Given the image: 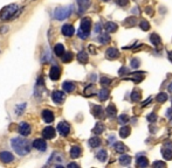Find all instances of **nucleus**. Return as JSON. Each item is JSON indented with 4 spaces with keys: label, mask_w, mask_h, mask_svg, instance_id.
I'll list each match as a JSON object with an SVG mask.
<instances>
[{
    "label": "nucleus",
    "mask_w": 172,
    "mask_h": 168,
    "mask_svg": "<svg viewBox=\"0 0 172 168\" xmlns=\"http://www.w3.org/2000/svg\"><path fill=\"white\" fill-rule=\"evenodd\" d=\"M11 146H12V148L14 149V152L18 155H21V156L27 155L31 152V148H32L31 143L26 138H20V137L13 138L11 140Z\"/></svg>",
    "instance_id": "nucleus-1"
},
{
    "label": "nucleus",
    "mask_w": 172,
    "mask_h": 168,
    "mask_svg": "<svg viewBox=\"0 0 172 168\" xmlns=\"http://www.w3.org/2000/svg\"><path fill=\"white\" fill-rule=\"evenodd\" d=\"M18 11H19V7L18 5L15 4H11V5H7L6 7H4L0 12V19L2 21H7V20H12L18 15Z\"/></svg>",
    "instance_id": "nucleus-2"
},
{
    "label": "nucleus",
    "mask_w": 172,
    "mask_h": 168,
    "mask_svg": "<svg viewBox=\"0 0 172 168\" xmlns=\"http://www.w3.org/2000/svg\"><path fill=\"white\" fill-rule=\"evenodd\" d=\"M90 28H91V20L89 18H83L81 20L80 28L77 31V36L81 39H87L89 36Z\"/></svg>",
    "instance_id": "nucleus-3"
},
{
    "label": "nucleus",
    "mask_w": 172,
    "mask_h": 168,
    "mask_svg": "<svg viewBox=\"0 0 172 168\" xmlns=\"http://www.w3.org/2000/svg\"><path fill=\"white\" fill-rule=\"evenodd\" d=\"M73 12V6H68V7H57L54 11V18L56 20H64L67 19Z\"/></svg>",
    "instance_id": "nucleus-4"
},
{
    "label": "nucleus",
    "mask_w": 172,
    "mask_h": 168,
    "mask_svg": "<svg viewBox=\"0 0 172 168\" xmlns=\"http://www.w3.org/2000/svg\"><path fill=\"white\" fill-rule=\"evenodd\" d=\"M57 132H59L61 135H63V137L68 135L69 132H70V125H69L67 121H61V123H59V125H57Z\"/></svg>",
    "instance_id": "nucleus-5"
},
{
    "label": "nucleus",
    "mask_w": 172,
    "mask_h": 168,
    "mask_svg": "<svg viewBox=\"0 0 172 168\" xmlns=\"http://www.w3.org/2000/svg\"><path fill=\"white\" fill-rule=\"evenodd\" d=\"M0 161L4 162V164L13 162V161H14V155H13L11 152H8V151L0 152Z\"/></svg>",
    "instance_id": "nucleus-6"
},
{
    "label": "nucleus",
    "mask_w": 172,
    "mask_h": 168,
    "mask_svg": "<svg viewBox=\"0 0 172 168\" xmlns=\"http://www.w3.org/2000/svg\"><path fill=\"white\" fill-rule=\"evenodd\" d=\"M52 99L56 104H62L64 102V99H66V93L63 92V91H59V90L54 91V92L52 93Z\"/></svg>",
    "instance_id": "nucleus-7"
},
{
    "label": "nucleus",
    "mask_w": 172,
    "mask_h": 168,
    "mask_svg": "<svg viewBox=\"0 0 172 168\" xmlns=\"http://www.w3.org/2000/svg\"><path fill=\"white\" fill-rule=\"evenodd\" d=\"M61 32H62V34H63L64 36L70 37V36H73V35H74V33H75V28L73 27V25L66 23V25H63V26H62Z\"/></svg>",
    "instance_id": "nucleus-8"
},
{
    "label": "nucleus",
    "mask_w": 172,
    "mask_h": 168,
    "mask_svg": "<svg viewBox=\"0 0 172 168\" xmlns=\"http://www.w3.org/2000/svg\"><path fill=\"white\" fill-rule=\"evenodd\" d=\"M32 146L38 151H41V152H45L47 149V143L43 140V139H35L32 144Z\"/></svg>",
    "instance_id": "nucleus-9"
},
{
    "label": "nucleus",
    "mask_w": 172,
    "mask_h": 168,
    "mask_svg": "<svg viewBox=\"0 0 172 168\" xmlns=\"http://www.w3.org/2000/svg\"><path fill=\"white\" fill-rule=\"evenodd\" d=\"M31 125L26 121H22L19 125V133L22 135V137H27L29 133H31Z\"/></svg>",
    "instance_id": "nucleus-10"
},
{
    "label": "nucleus",
    "mask_w": 172,
    "mask_h": 168,
    "mask_svg": "<svg viewBox=\"0 0 172 168\" xmlns=\"http://www.w3.org/2000/svg\"><path fill=\"white\" fill-rule=\"evenodd\" d=\"M55 134H56V131L52 126H47L42 131V135L45 139H53V138H55Z\"/></svg>",
    "instance_id": "nucleus-11"
},
{
    "label": "nucleus",
    "mask_w": 172,
    "mask_h": 168,
    "mask_svg": "<svg viewBox=\"0 0 172 168\" xmlns=\"http://www.w3.org/2000/svg\"><path fill=\"white\" fill-rule=\"evenodd\" d=\"M60 76H61V69L56 67V65H53L52 68H51V70H49V77H51V79H53V81H57L59 78H60Z\"/></svg>",
    "instance_id": "nucleus-12"
},
{
    "label": "nucleus",
    "mask_w": 172,
    "mask_h": 168,
    "mask_svg": "<svg viewBox=\"0 0 172 168\" xmlns=\"http://www.w3.org/2000/svg\"><path fill=\"white\" fill-rule=\"evenodd\" d=\"M42 119L47 123V124H51L54 121V113L51 111V110H43L42 111Z\"/></svg>",
    "instance_id": "nucleus-13"
},
{
    "label": "nucleus",
    "mask_w": 172,
    "mask_h": 168,
    "mask_svg": "<svg viewBox=\"0 0 172 168\" xmlns=\"http://www.w3.org/2000/svg\"><path fill=\"white\" fill-rule=\"evenodd\" d=\"M90 4H91V0H77V5H78L80 13L86 12V11L89 8Z\"/></svg>",
    "instance_id": "nucleus-14"
},
{
    "label": "nucleus",
    "mask_w": 172,
    "mask_h": 168,
    "mask_svg": "<svg viewBox=\"0 0 172 168\" xmlns=\"http://www.w3.org/2000/svg\"><path fill=\"white\" fill-rule=\"evenodd\" d=\"M105 56H107V58H109V60H115V58H117V57L119 56V52H118L117 48L111 47V48L107 49V52H105Z\"/></svg>",
    "instance_id": "nucleus-15"
},
{
    "label": "nucleus",
    "mask_w": 172,
    "mask_h": 168,
    "mask_svg": "<svg viewBox=\"0 0 172 168\" xmlns=\"http://www.w3.org/2000/svg\"><path fill=\"white\" fill-rule=\"evenodd\" d=\"M62 88H63V91L67 93H70L73 92L75 90V84L73 82H64L62 84Z\"/></svg>",
    "instance_id": "nucleus-16"
},
{
    "label": "nucleus",
    "mask_w": 172,
    "mask_h": 168,
    "mask_svg": "<svg viewBox=\"0 0 172 168\" xmlns=\"http://www.w3.org/2000/svg\"><path fill=\"white\" fill-rule=\"evenodd\" d=\"M96 158H97L98 161L104 162V161L108 159V153H107V151H105V149H100V151L97 152V154H96Z\"/></svg>",
    "instance_id": "nucleus-17"
},
{
    "label": "nucleus",
    "mask_w": 172,
    "mask_h": 168,
    "mask_svg": "<svg viewBox=\"0 0 172 168\" xmlns=\"http://www.w3.org/2000/svg\"><path fill=\"white\" fill-rule=\"evenodd\" d=\"M136 165L139 167H146L149 165V161L146 159V156H137L136 159Z\"/></svg>",
    "instance_id": "nucleus-18"
},
{
    "label": "nucleus",
    "mask_w": 172,
    "mask_h": 168,
    "mask_svg": "<svg viewBox=\"0 0 172 168\" xmlns=\"http://www.w3.org/2000/svg\"><path fill=\"white\" fill-rule=\"evenodd\" d=\"M77 61L80 62V63H82V64H84V63H87L88 62V60H89V57H88V54L86 53V52H80L76 56Z\"/></svg>",
    "instance_id": "nucleus-19"
},
{
    "label": "nucleus",
    "mask_w": 172,
    "mask_h": 168,
    "mask_svg": "<svg viewBox=\"0 0 172 168\" xmlns=\"http://www.w3.org/2000/svg\"><path fill=\"white\" fill-rule=\"evenodd\" d=\"M97 96H98V98H100V100H107L108 99V97H109V90L108 89H105V88H103V89H101L98 93H97Z\"/></svg>",
    "instance_id": "nucleus-20"
},
{
    "label": "nucleus",
    "mask_w": 172,
    "mask_h": 168,
    "mask_svg": "<svg viewBox=\"0 0 172 168\" xmlns=\"http://www.w3.org/2000/svg\"><path fill=\"white\" fill-rule=\"evenodd\" d=\"M54 53H55V55L59 56V57H61V56L64 54V47H63L62 43H56V44H55V47H54Z\"/></svg>",
    "instance_id": "nucleus-21"
},
{
    "label": "nucleus",
    "mask_w": 172,
    "mask_h": 168,
    "mask_svg": "<svg viewBox=\"0 0 172 168\" xmlns=\"http://www.w3.org/2000/svg\"><path fill=\"white\" fill-rule=\"evenodd\" d=\"M89 146L91 147V148H96V147H98L100 145H101V139L98 138V137H93V138H90L89 139Z\"/></svg>",
    "instance_id": "nucleus-22"
},
{
    "label": "nucleus",
    "mask_w": 172,
    "mask_h": 168,
    "mask_svg": "<svg viewBox=\"0 0 172 168\" xmlns=\"http://www.w3.org/2000/svg\"><path fill=\"white\" fill-rule=\"evenodd\" d=\"M130 162H131V156H130V155L124 154V155H121V156H119V164H121V165L128 166V165H130Z\"/></svg>",
    "instance_id": "nucleus-23"
},
{
    "label": "nucleus",
    "mask_w": 172,
    "mask_h": 168,
    "mask_svg": "<svg viewBox=\"0 0 172 168\" xmlns=\"http://www.w3.org/2000/svg\"><path fill=\"white\" fill-rule=\"evenodd\" d=\"M130 133H131V129H130L129 126H123V127L119 129V135H121V138H127V137L130 135Z\"/></svg>",
    "instance_id": "nucleus-24"
},
{
    "label": "nucleus",
    "mask_w": 172,
    "mask_h": 168,
    "mask_svg": "<svg viewBox=\"0 0 172 168\" xmlns=\"http://www.w3.org/2000/svg\"><path fill=\"white\" fill-rule=\"evenodd\" d=\"M105 29H107V32H109V33H114L117 31V25L115 23V22H111V21H109V22H107L105 23V27H104Z\"/></svg>",
    "instance_id": "nucleus-25"
},
{
    "label": "nucleus",
    "mask_w": 172,
    "mask_h": 168,
    "mask_svg": "<svg viewBox=\"0 0 172 168\" xmlns=\"http://www.w3.org/2000/svg\"><path fill=\"white\" fill-rule=\"evenodd\" d=\"M81 155V148L78 146H73L72 149H70V156L73 159H76Z\"/></svg>",
    "instance_id": "nucleus-26"
},
{
    "label": "nucleus",
    "mask_w": 172,
    "mask_h": 168,
    "mask_svg": "<svg viewBox=\"0 0 172 168\" xmlns=\"http://www.w3.org/2000/svg\"><path fill=\"white\" fill-rule=\"evenodd\" d=\"M93 113H94L96 118H102L103 117V109L100 105H95L93 108Z\"/></svg>",
    "instance_id": "nucleus-27"
},
{
    "label": "nucleus",
    "mask_w": 172,
    "mask_h": 168,
    "mask_svg": "<svg viewBox=\"0 0 172 168\" xmlns=\"http://www.w3.org/2000/svg\"><path fill=\"white\" fill-rule=\"evenodd\" d=\"M162 155H163L164 159H166V160H171L172 159V149L164 147V148L162 149Z\"/></svg>",
    "instance_id": "nucleus-28"
},
{
    "label": "nucleus",
    "mask_w": 172,
    "mask_h": 168,
    "mask_svg": "<svg viewBox=\"0 0 172 168\" xmlns=\"http://www.w3.org/2000/svg\"><path fill=\"white\" fill-rule=\"evenodd\" d=\"M150 41H151V43H152L153 46H159L160 42H162V40H160L159 35L156 34V33H153V34L150 35Z\"/></svg>",
    "instance_id": "nucleus-29"
},
{
    "label": "nucleus",
    "mask_w": 172,
    "mask_h": 168,
    "mask_svg": "<svg viewBox=\"0 0 172 168\" xmlns=\"http://www.w3.org/2000/svg\"><path fill=\"white\" fill-rule=\"evenodd\" d=\"M168 98H169L168 93L160 92V93H158V95H157V97H156V100H157L158 103H164V102H166V100H168Z\"/></svg>",
    "instance_id": "nucleus-30"
},
{
    "label": "nucleus",
    "mask_w": 172,
    "mask_h": 168,
    "mask_svg": "<svg viewBox=\"0 0 172 168\" xmlns=\"http://www.w3.org/2000/svg\"><path fill=\"white\" fill-rule=\"evenodd\" d=\"M95 93V87H94V84H89L86 89H84V96H93Z\"/></svg>",
    "instance_id": "nucleus-31"
},
{
    "label": "nucleus",
    "mask_w": 172,
    "mask_h": 168,
    "mask_svg": "<svg viewBox=\"0 0 172 168\" xmlns=\"http://www.w3.org/2000/svg\"><path fill=\"white\" fill-rule=\"evenodd\" d=\"M104 125L102 124V123H97L95 125V127L93 129V132L95 133V134H101V133H103V131H104Z\"/></svg>",
    "instance_id": "nucleus-32"
},
{
    "label": "nucleus",
    "mask_w": 172,
    "mask_h": 168,
    "mask_svg": "<svg viewBox=\"0 0 172 168\" xmlns=\"http://www.w3.org/2000/svg\"><path fill=\"white\" fill-rule=\"evenodd\" d=\"M97 40H98L100 43L105 44V43H108L110 41V36H109V34H101L100 36L97 37Z\"/></svg>",
    "instance_id": "nucleus-33"
},
{
    "label": "nucleus",
    "mask_w": 172,
    "mask_h": 168,
    "mask_svg": "<svg viewBox=\"0 0 172 168\" xmlns=\"http://www.w3.org/2000/svg\"><path fill=\"white\" fill-rule=\"evenodd\" d=\"M116 112H117V110H116L114 104H109L108 108H107V114H108L109 117H115V116H116Z\"/></svg>",
    "instance_id": "nucleus-34"
},
{
    "label": "nucleus",
    "mask_w": 172,
    "mask_h": 168,
    "mask_svg": "<svg viewBox=\"0 0 172 168\" xmlns=\"http://www.w3.org/2000/svg\"><path fill=\"white\" fill-rule=\"evenodd\" d=\"M115 149H116V152H118V153H124V152L127 151V146H125L123 143H116V144H115Z\"/></svg>",
    "instance_id": "nucleus-35"
},
{
    "label": "nucleus",
    "mask_w": 172,
    "mask_h": 168,
    "mask_svg": "<svg viewBox=\"0 0 172 168\" xmlns=\"http://www.w3.org/2000/svg\"><path fill=\"white\" fill-rule=\"evenodd\" d=\"M26 106H27V104L26 103H21V105H17V108H15V114L17 116H20V114H22L23 111H25V109H26Z\"/></svg>",
    "instance_id": "nucleus-36"
},
{
    "label": "nucleus",
    "mask_w": 172,
    "mask_h": 168,
    "mask_svg": "<svg viewBox=\"0 0 172 168\" xmlns=\"http://www.w3.org/2000/svg\"><path fill=\"white\" fill-rule=\"evenodd\" d=\"M129 120H130V118H129L128 114H121V116L118 117V123H119V124H127Z\"/></svg>",
    "instance_id": "nucleus-37"
},
{
    "label": "nucleus",
    "mask_w": 172,
    "mask_h": 168,
    "mask_svg": "<svg viewBox=\"0 0 172 168\" xmlns=\"http://www.w3.org/2000/svg\"><path fill=\"white\" fill-rule=\"evenodd\" d=\"M61 57H62V61H63L64 63H67V62H70V61L73 60V54L68 52V53H64Z\"/></svg>",
    "instance_id": "nucleus-38"
},
{
    "label": "nucleus",
    "mask_w": 172,
    "mask_h": 168,
    "mask_svg": "<svg viewBox=\"0 0 172 168\" xmlns=\"http://www.w3.org/2000/svg\"><path fill=\"white\" fill-rule=\"evenodd\" d=\"M139 99H141V93H139V91L135 90L134 92L131 93V100L132 102H138Z\"/></svg>",
    "instance_id": "nucleus-39"
},
{
    "label": "nucleus",
    "mask_w": 172,
    "mask_h": 168,
    "mask_svg": "<svg viewBox=\"0 0 172 168\" xmlns=\"http://www.w3.org/2000/svg\"><path fill=\"white\" fill-rule=\"evenodd\" d=\"M139 27H141L143 31H149V29H150V23H149L148 21H145V20H144V21H142V22H141Z\"/></svg>",
    "instance_id": "nucleus-40"
},
{
    "label": "nucleus",
    "mask_w": 172,
    "mask_h": 168,
    "mask_svg": "<svg viewBox=\"0 0 172 168\" xmlns=\"http://www.w3.org/2000/svg\"><path fill=\"white\" fill-rule=\"evenodd\" d=\"M139 60L138 58H132L131 60V62H130V65H131V68H134V69H137L138 67H139Z\"/></svg>",
    "instance_id": "nucleus-41"
},
{
    "label": "nucleus",
    "mask_w": 172,
    "mask_h": 168,
    "mask_svg": "<svg viewBox=\"0 0 172 168\" xmlns=\"http://www.w3.org/2000/svg\"><path fill=\"white\" fill-rule=\"evenodd\" d=\"M100 82H101L102 85H109V84L111 83V79L108 78V77H102V78L100 79Z\"/></svg>",
    "instance_id": "nucleus-42"
},
{
    "label": "nucleus",
    "mask_w": 172,
    "mask_h": 168,
    "mask_svg": "<svg viewBox=\"0 0 172 168\" xmlns=\"http://www.w3.org/2000/svg\"><path fill=\"white\" fill-rule=\"evenodd\" d=\"M146 119H148V121H150V123H154V121L157 120V114H156V113H150V114L146 117Z\"/></svg>",
    "instance_id": "nucleus-43"
},
{
    "label": "nucleus",
    "mask_w": 172,
    "mask_h": 168,
    "mask_svg": "<svg viewBox=\"0 0 172 168\" xmlns=\"http://www.w3.org/2000/svg\"><path fill=\"white\" fill-rule=\"evenodd\" d=\"M128 73H129V69H128L127 67H122V68L118 70V75H121V76H123L124 74L128 75Z\"/></svg>",
    "instance_id": "nucleus-44"
},
{
    "label": "nucleus",
    "mask_w": 172,
    "mask_h": 168,
    "mask_svg": "<svg viewBox=\"0 0 172 168\" xmlns=\"http://www.w3.org/2000/svg\"><path fill=\"white\" fill-rule=\"evenodd\" d=\"M116 4L118 5V6H127L128 4H129V0H116Z\"/></svg>",
    "instance_id": "nucleus-45"
},
{
    "label": "nucleus",
    "mask_w": 172,
    "mask_h": 168,
    "mask_svg": "<svg viewBox=\"0 0 172 168\" xmlns=\"http://www.w3.org/2000/svg\"><path fill=\"white\" fill-rule=\"evenodd\" d=\"M153 167H165V162H162V161H154L152 164Z\"/></svg>",
    "instance_id": "nucleus-46"
},
{
    "label": "nucleus",
    "mask_w": 172,
    "mask_h": 168,
    "mask_svg": "<svg viewBox=\"0 0 172 168\" xmlns=\"http://www.w3.org/2000/svg\"><path fill=\"white\" fill-rule=\"evenodd\" d=\"M125 23H128V26H132V25H135L136 23V20L132 18H129L127 21H125Z\"/></svg>",
    "instance_id": "nucleus-47"
},
{
    "label": "nucleus",
    "mask_w": 172,
    "mask_h": 168,
    "mask_svg": "<svg viewBox=\"0 0 172 168\" xmlns=\"http://www.w3.org/2000/svg\"><path fill=\"white\" fill-rule=\"evenodd\" d=\"M115 139H116L115 135H110V137L108 138V144H109V145H113L115 143Z\"/></svg>",
    "instance_id": "nucleus-48"
},
{
    "label": "nucleus",
    "mask_w": 172,
    "mask_h": 168,
    "mask_svg": "<svg viewBox=\"0 0 172 168\" xmlns=\"http://www.w3.org/2000/svg\"><path fill=\"white\" fill-rule=\"evenodd\" d=\"M101 27H102V26H101V23H96V27H95V32H96V33L101 32V29H102Z\"/></svg>",
    "instance_id": "nucleus-49"
},
{
    "label": "nucleus",
    "mask_w": 172,
    "mask_h": 168,
    "mask_svg": "<svg viewBox=\"0 0 172 168\" xmlns=\"http://www.w3.org/2000/svg\"><path fill=\"white\" fill-rule=\"evenodd\" d=\"M151 99H152V98H151V97H149V98H148V99H146V100H145V102L142 104V106H145V105H148V104L151 102Z\"/></svg>",
    "instance_id": "nucleus-50"
},
{
    "label": "nucleus",
    "mask_w": 172,
    "mask_h": 168,
    "mask_svg": "<svg viewBox=\"0 0 172 168\" xmlns=\"http://www.w3.org/2000/svg\"><path fill=\"white\" fill-rule=\"evenodd\" d=\"M132 13H134V14H139V8H138V7H135L134 9H132Z\"/></svg>",
    "instance_id": "nucleus-51"
},
{
    "label": "nucleus",
    "mask_w": 172,
    "mask_h": 168,
    "mask_svg": "<svg viewBox=\"0 0 172 168\" xmlns=\"http://www.w3.org/2000/svg\"><path fill=\"white\" fill-rule=\"evenodd\" d=\"M68 167H78V165L75 164V162H72V164H68Z\"/></svg>",
    "instance_id": "nucleus-52"
},
{
    "label": "nucleus",
    "mask_w": 172,
    "mask_h": 168,
    "mask_svg": "<svg viewBox=\"0 0 172 168\" xmlns=\"http://www.w3.org/2000/svg\"><path fill=\"white\" fill-rule=\"evenodd\" d=\"M166 116H168V117H171L172 116V109H168V111H166Z\"/></svg>",
    "instance_id": "nucleus-53"
},
{
    "label": "nucleus",
    "mask_w": 172,
    "mask_h": 168,
    "mask_svg": "<svg viewBox=\"0 0 172 168\" xmlns=\"http://www.w3.org/2000/svg\"><path fill=\"white\" fill-rule=\"evenodd\" d=\"M168 56H169V60L172 62V52H169V53H168Z\"/></svg>",
    "instance_id": "nucleus-54"
},
{
    "label": "nucleus",
    "mask_w": 172,
    "mask_h": 168,
    "mask_svg": "<svg viewBox=\"0 0 172 168\" xmlns=\"http://www.w3.org/2000/svg\"><path fill=\"white\" fill-rule=\"evenodd\" d=\"M165 146H168V147L172 148V143H166V144H165Z\"/></svg>",
    "instance_id": "nucleus-55"
},
{
    "label": "nucleus",
    "mask_w": 172,
    "mask_h": 168,
    "mask_svg": "<svg viewBox=\"0 0 172 168\" xmlns=\"http://www.w3.org/2000/svg\"><path fill=\"white\" fill-rule=\"evenodd\" d=\"M169 91H170V92H172V83L170 84V85H169Z\"/></svg>",
    "instance_id": "nucleus-56"
},
{
    "label": "nucleus",
    "mask_w": 172,
    "mask_h": 168,
    "mask_svg": "<svg viewBox=\"0 0 172 168\" xmlns=\"http://www.w3.org/2000/svg\"><path fill=\"white\" fill-rule=\"evenodd\" d=\"M103 1H109V0H103Z\"/></svg>",
    "instance_id": "nucleus-57"
}]
</instances>
